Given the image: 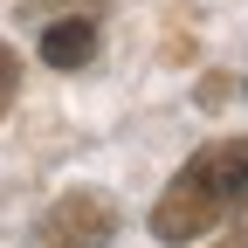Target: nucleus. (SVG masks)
Masks as SVG:
<instances>
[{
    "mask_svg": "<svg viewBox=\"0 0 248 248\" xmlns=\"http://www.w3.org/2000/svg\"><path fill=\"white\" fill-rule=\"evenodd\" d=\"M241 207H248V138H214V145H200L193 159L172 172V186L159 193L152 234L172 241V248H186L207 228L234 221Z\"/></svg>",
    "mask_w": 248,
    "mask_h": 248,
    "instance_id": "1",
    "label": "nucleus"
},
{
    "mask_svg": "<svg viewBox=\"0 0 248 248\" xmlns=\"http://www.w3.org/2000/svg\"><path fill=\"white\" fill-rule=\"evenodd\" d=\"M117 241V200L104 186H69L28 234V248H110Z\"/></svg>",
    "mask_w": 248,
    "mask_h": 248,
    "instance_id": "2",
    "label": "nucleus"
},
{
    "mask_svg": "<svg viewBox=\"0 0 248 248\" xmlns=\"http://www.w3.org/2000/svg\"><path fill=\"white\" fill-rule=\"evenodd\" d=\"M97 55V21L90 14H69V21H48L42 28V62L48 69H83Z\"/></svg>",
    "mask_w": 248,
    "mask_h": 248,
    "instance_id": "3",
    "label": "nucleus"
},
{
    "mask_svg": "<svg viewBox=\"0 0 248 248\" xmlns=\"http://www.w3.org/2000/svg\"><path fill=\"white\" fill-rule=\"evenodd\" d=\"M14 90H21V55H14L7 42H0V117L14 110Z\"/></svg>",
    "mask_w": 248,
    "mask_h": 248,
    "instance_id": "4",
    "label": "nucleus"
}]
</instances>
